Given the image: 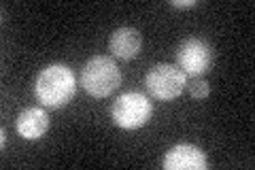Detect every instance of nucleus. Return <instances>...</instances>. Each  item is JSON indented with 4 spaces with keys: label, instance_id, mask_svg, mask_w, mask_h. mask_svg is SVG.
Instances as JSON below:
<instances>
[{
    "label": "nucleus",
    "instance_id": "nucleus-1",
    "mask_svg": "<svg viewBox=\"0 0 255 170\" xmlns=\"http://www.w3.org/2000/svg\"><path fill=\"white\" fill-rule=\"evenodd\" d=\"M77 92V77L64 64H49L36 77V100L47 109H60L73 100Z\"/></svg>",
    "mask_w": 255,
    "mask_h": 170
},
{
    "label": "nucleus",
    "instance_id": "nucleus-2",
    "mask_svg": "<svg viewBox=\"0 0 255 170\" xmlns=\"http://www.w3.org/2000/svg\"><path fill=\"white\" fill-rule=\"evenodd\" d=\"M122 83L117 64L107 55H94L81 68V87L94 98H107Z\"/></svg>",
    "mask_w": 255,
    "mask_h": 170
},
{
    "label": "nucleus",
    "instance_id": "nucleus-3",
    "mask_svg": "<svg viewBox=\"0 0 255 170\" xmlns=\"http://www.w3.org/2000/svg\"><path fill=\"white\" fill-rule=\"evenodd\" d=\"M151 100L140 92H126L111 107V119L124 130H138L151 119Z\"/></svg>",
    "mask_w": 255,
    "mask_h": 170
},
{
    "label": "nucleus",
    "instance_id": "nucleus-4",
    "mask_svg": "<svg viewBox=\"0 0 255 170\" xmlns=\"http://www.w3.org/2000/svg\"><path fill=\"white\" fill-rule=\"evenodd\" d=\"M145 87L155 100H174L185 92L187 75L172 64H155L145 77Z\"/></svg>",
    "mask_w": 255,
    "mask_h": 170
},
{
    "label": "nucleus",
    "instance_id": "nucleus-5",
    "mask_svg": "<svg viewBox=\"0 0 255 170\" xmlns=\"http://www.w3.org/2000/svg\"><path fill=\"white\" fill-rule=\"evenodd\" d=\"M215 62L213 47L202 38H185L177 49V64L179 68L191 77H202L209 72Z\"/></svg>",
    "mask_w": 255,
    "mask_h": 170
},
{
    "label": "nucleus",
    "instance_id": "nucleus-6",
    "mask_svg": "<svg viewBox=\"0 0 255 170\" xmlns=\"http://www.w3.org/2000/svg\"><path fill=\"white\" fill-rule=\"evenodd\" d=\"M164 170H204L206 153L191 143L174 145L164 156Z\"/></svg>",
    "mask_w": 255,
    "mask_h": 170
},
{
    "label": "nucleus",
    "instance_id": "nucleus-7",
    "mask_svg": "<svg viewBox=\"0 0 255 170\" xmlns=\"http://www.w3.org/2000/svg\"><path fill=\"white\" fill-rule=\"evenodd\" d=\"M15 128L21 139L26 141H36L41 136L47 134L49 130V115L43 107H30V109H23L17 119H15Z\"/></svg>",
    "mask_w": 255,
    "mask_h": 170
},
{
    "label": "nucleus",
    "instance_id": "nucleus-8",
    "mask_svg": "<svg viewBox=\"0 0 255 170\" xmlns=\"http://www.w3.org/2000/svg\"><path fill=\"white\" fill-rule=\"evenodd\" d=\"M142 47L140 32L136 28H117L109 38V49L119 60H134Z\"/></svg>",
    "mask_w": 255,
    "mask_h": 170
},
{
    "label": "nucleus",
    "instance_id": "nucleus-9",
    "mask_svg": "<svg viewBox=\"0 0 255 170\" xmlns=\"http://www.w3.org/2000/svg\"><path fill=\"white\" fill-rule=\"evenodd\" d=\"M187 92H189L191 98L202 100V98H206V96L211 94V87H209V83H206L204 79L194 77V79H191V83H187Z\"/></svg>",
    "mask_w": 255,
    "mask_h": 170
},
{
    "label": "nucleus",
    "instance_id": "nucleus-10",
    "mask_svg": "<svg viewBox=\"0 0 255 170\" xmlns=\"http://www.w3.org/2000/svg\"><path fill=\"white\" fill-rule=\"evenodd\" d=\"M170 4L177 6V9H189V6H196L198 4V0H172Z\"/></svg>",
    "mask_w": 255,
    "mask_h": 170
}]
</instances>
